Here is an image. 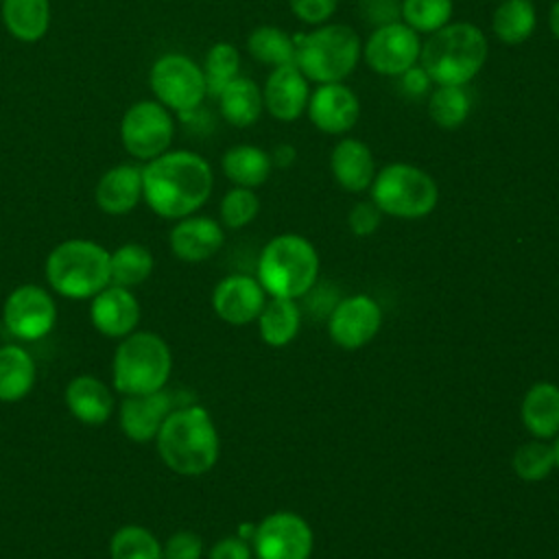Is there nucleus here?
I'll list each match as a JSON object with an SVG mask.
<instances>
[{"mask_svg":"<svg viewBox=\"0 0 559 559\" xmlns=\"http://www.w3.org/2000/svg\"><path fill=\"white\" fill-rule=\"evenodd\" d=\"M489 55L487 35L472 22H448L421 41L419 66L432 85L472 83Z\"/></svg>","mask_w":559,"mask_h":559,"instance_id":"nucleus-3","label":"nucleus"},{"mask_svg":"<svg viewBox=\"0 0 559 559\" xmlns=\"http://www.w3.org/2000/svg\"><path fill=\"white\" fill-rule=\"evenodd\" d=\"M266 304V290L251 275H227L212 293V308L229 325H247L255 321Z\"/></svg>","mask_w":559,"mask_h":559,"instance_id":"nucleus-18","label":"nucleus"},{"mask_svg":"<svg viewBox=\"0 0 559 559\" xmlns=\"http://www.w3.org/2000/svg\"><path fill=\"white\" fill-rule=\"evenodd\" d=\"M310 92V81L295 63L271 68L262 85L264 111L277 122H295L306 114Z\"/></svg>","mask_w":559,"mask_h":559,"instance_id":"nucleus-17","label":"nucleus"},{"mask_svg":"<svg viewBox=\"0 0 559 559\" xmlns=\"http://www.w3.org/2000/svg\"><path fill=\"white\" fill-rule=\"evenodd\" d=\"M0 2H2V0H0Z\"/></svg>","mask_w":559,"mask_h":559,"instance_id":"nucleus-48","label":"nucleus"},{"mask_svg":"<svg viewBox=\"0 0 559 559\" xmlns=\"http://www.w3.org/2000/svg\"><path fill=\"white\" fill-rule=\"evenodd\" d=\"M454 0H400V20L419 35H432L452 22Z\"/></svg>","mask_w":559,"mask_h":559,"instance_id":"nucleus-34","label":"nucleus"},{"mask_svg":"<svg viewBox=\"0 0 559 559\" xmlns=\"http://www.w3.org/2000/svg\"><path fill=\"white\" fill-rule=\"evenodd\" d=\"M63 402L72 417L87 426L105 424L114 413V395L96 376H76L68 382Z\"/></svg>","mask_w":559,"mask_h":559,"instance_id":"nucleus-23","label":"nucleus"},{"mask_svg":"<svg viewBox=\"0 0 559 559\" xmlns=\"http://www.w3.org/2000/svg\"><path fill=\"white\" fill-rule=\"evenodd\" d=\"M214 170L188 148H168L142 166V201L162 218L179 221L197 214L210 199Z\"/></svg>","mask_w":559,"mask_h":559,"instance_id":"nucleus-1","label":"nucleus"},{"mask_svg":"<svg viewBox=\"0 0 559 559\" xmlns=\"http://www.w3.org/2000/svg\"><path fill=\"white\" fill-rule=\"evenodd\" d=\"M537 26V9L533 0H500L491 15V33L507 46L531 39Z\"/></svg>","mask_w":559,"mask_h":559,"instance_id":"nucleus-28","label":"nucleus"},{"mask_svg":"<svg viewBox=\"0 0 559 559\" xmlns=\"http://www.w3.org/2000/svg\"><path fill=\"white\" fill-rule=\"evenodd\" d=\"M362 61V39L349 24L325 22L297 37L295 66L310 83H341Z\"/></svg>","mask_w":559,"mask_h":559,"instance_id":"nucleus-5","label":"nucleus"},{"mask_svg":"<svg viewBox=\"0 0 559 559\" xmlns=\"http://www.w3.org/2000/svg\"><path fill=\"white\" fill-rule=\"evenodd\" d=\"M148 87L155 100L181 118L194 114L207 96L201 63L183 52L159 55L148 72Z\"/></svg>","mask_w":559,"mask_h":559,"instance_id":"nucleus-9","label":"nucleus"},{"mask_svg":"<svg viewBox=\"0 0 559 559\" xmlns=\"http://www.w3.org/2000/svg\"><path fill=\"white\" fill-rule=\"evenodd\" d=\"M260 212V199L251 188L234 186L229 188L218 205L221 225L229 229H242L247 227Z\"/></svg>","mask_w":559,"mask_h":559,"instance_id":"nucleus-38","label":"nucleus"},{"mask_svg":"<svg viewBox=\"0 0 559 559\" xmlns=\"http://www.w3.org/2000/svg\"><path fill=\"white\" fill-rule=\"evenodd\" d=\"M552 450H555V467L559 469V435L555 437V443H552Z\"/></svg>","mask_w":559,"mask_h":559,"instance_id":"nucleus-47","label":"nucleus"},{"mask_svg":"<svg viewBox=\"0 0 559 559\" xmlns=\"http://www.w3.org/2000/svg\"><path fill=\"white\" fill-rule=\"evenodd\" d=\"M382 325V310L369 295H352L338 299L328 317L330 338L343 349L365 347L376 338Z\"/></svg>","mask_w":559,"mask_h":559,"instance_id":"nucleus-14","label":"nucleus"},{"mask_svg":"<svg viewBox=\"0 0 559 559\" xmlns=\"http://www.w3.org/2000/svg\"><path fill=\"white\" fill-rule=\"evenodd\" d=\"M308 120L325 135H345L360 118L358 94L341 83H321L310 92Z\"/></svg>","mask_w":559,"mask_h":559,"instance_id":"nucleus-15","label":"nucleus"},{"mask_svg":"<svg viewBox=\"0 0 559 559\" xmlns=\"http://www.w3.org/2000/svg\"><path fill=\"white\" fill-rule=\"evenodd\" d=\"M175 131V114L155 98L135 100L120 120L122 148L144 164L170 148Z\"/></svg>","mask_w":559,"mask_h":559,"instance_id":"nucleus-10","label":"nucleus"},{"mask_svg":"<svg viewBox=\"0 0 559 559\" xmlns=\"http://www.w3.org/2000/svg\"><path fill=\"white\" fill-rule=\"evenodd\" d=\"M7 330L22 341L44 338L57 321L52 295L37 284H22L9 293L2 306Z\"/></svg>","mask_w":559,"mask_h":559,"instance_id":"nucleus-13","label":"nucleus"},{"mask_svg":"<svg viewBox=\"0 0 559 559\" xmlns=\"http://www.w3.org/2000/svg\"><path fill=\"white\" fill-rule=\"evenodd\" d=\"M511 465L513 472L526 483L544 480L555 469V450L544 439L526 441L515 450Z\"/></svg>","mask_w":559,"mask_h":559,"instance_id":"nucleus-37","label":"nucleus"},{"mask_svg":"<svg viewBox=\"0 0 559 559\" xmlns=\"http://www.w3.org/2000/svg\"><path fill=\"white\" fill-rule=\"evenodd\" d=\"M288 9L299 22L319 26L334 17L338 9V0H288Z\"/></svg>","mask_w":559,"mask_h":559,"instance_id":"nucleus-39","label":"nucleus"},{"mask_svg":"<svg viewBox=\"0 0 559 559\" xmlns=\"http://www.w3.org/2000/svg\"><path fill=\"white\" fill-rule=\"evenodd\" d=\"M548 26H550L552 37L559 41V0H555L548 11Z\"/></svg>","mask_w":559,"mask_h":559,"instance_id":"nucleus-45","label":"nucleus"},{"mask_svg":"<svg viewBox=\"0 0 559 559\" xmlns=\"http://www.w3.org/2000/svg\"><path fill=\"white\" fill-rule=\"evenodd\" d=\"M181 404H177V395L173 391L159 389L142 395H124L118 408L120 430L127 439L135 443L153 441L166 421V417Z\"/></svg>","mask_w":559,"mask_h":559,"instance_id":"nucleus-16","label":"nucleus"},{"mask_svg":"<svg viewBox=\"0 0 559 559\" xmlns=\"http://www.w3.org/2000/svg\"><path fill=\"white\" fill-rule=\"evenodd\" d=\"M140 314L138 297L124 286L109 284L92 297L90 319L103 336L124 338L140 323Z\"/></svg>","mask_w":559,"mask_h":559,"instance_id":"nucleus-19","label":"nucleus"},{"mask_svg":"<svg viewBox=\"0 0 559 559\" xmlns=\"http://www.w3.org/2000/svg\"><path fill=\"white\" fill-rule=\"evenodd\" d=\"M380 218H382V212L373 205V201H358L356 205H352L347 214V225L354 236L365 238L380 227Z\"/></svg>","mask_w":559,"mask_h":559,"instance_id":"nucleus-41","label":"nucleus"},{"mask_svg":"<svg viewBox=\"0 0 559 559\" xmlns=\"http://www.w3.org/2000/svg\"><path fill=\"white\" fill-rule=\"evenodd\" d=\"M216 98L223 120L236 129H247L255 124L264 111L262 87L249 76L238 74L221 90Z\"/></svg>","mask_w":559,"mask_h":559,"instance_id":"nucleus-25","label":"nucleus"},{"mask_svg":"<svg viewBox=\"0 0 559 559\" xmlns=\"http://www.w3.org/2000/svg\"><path fill=\"white\" fill-rule=\"evenodd\" d=\"M48 286L68 299H92L109 277V251L94 240L70 238L59 242L44 264Z\"/></svg>","mask_w":559,"mask_h":559,"instance_id":"nucleus-6","label":"nucleus"},{"mask_svg":"<svg viewBox=\"0 0 559 559\" xmlns=\"http://www.w3.org/2000/svg\"><path fill=\"white\" fill-rule=\"evenodd\" d=\"M173 371V356L166 341L155 332L127 334L111 362L114 389L122 395L153 393L166 386Z\"/></svg>","mask_w":559,"mask_h":559,"instance_id":"nucleus-7","label":"nucleus"},{"mask_svg":"<svg viewBox=\"0 0 559 559\" xmlns=\"http://www.w3.org/2000/svg\"><path fill=\"white\" fill-rule=\"evenodd\" d=\"M94 201L100 212L122 216L142 201V166L116 164L100 175L94 188Z\"/></svg>","mask_w":559,"mask_h":559,"instance_id":"nucleus-22","label":"nucleus"},{"mask_svg":"<svg viewBox=\"0 0 559 559\" xmlns=\"http://www.w3.org/2000/svg\"><path fill=\"white\" fill-rule=\"evenodd\" d=\"M330 173L343 190L365 192L378 173L373 151L358 138H341L330 153Z\"/></svg>","mask_w":559,"mask_h":559,"instance_id":"nucleus-21","label":"nucleus"},{"mask_svg":"<svg viewBox=\"0 0 559 559\" xmlns=\"http://www.w3.org/2000/svg\"><path fill=\"white\" fill-rule=\"evenodd\" d=\"M35 386V360L20 345L0 347V402H20Z\"/></svg>","mask_w":559,"mask_h":559,"instance_id":"nucleus-29","label":"nucleus"},{"mask_svg":"<svg viewBox=\"0 0 559 559\" xmlns=\"http://www.w3.org/2000/svg\"><path fill=\"white\" fill-rule=\"evenodd\" d=\"M312 528L293 511H275L266 515L253 535L255 559H308L312 552Z\"/></svg>","mask_w":559,"mask_h":559,"instance_id":"nucleus-12","label":"nucleus"},{"mask_svg":"<svg viewBox=\"0 0 559 559\" xmlns=\"http://www.w3.org/2000/svg\"><path fill=\"white\" fill-rule=\"evenodd\" d=\"M221 170L234 186L255 190L271 177V153L255 144H234L223 153Z\"/></svg>","mask_w":559,"mask_h":559,"instance_id":"nucleus-27","label":"nucleus"},{"mask_svg":"<svg viewBox=\"0 0 559 559\" xmlns=\"http://www.w3.org/2000/svg\"><path fill=\"white\" fill-rule=\"evenodd\" d=\"M155 260L153 253L140 242L120 245L116 251H109V277L111 284L131 288L142 284L153 273Z\"/></svg>","mask_w":559,"mask_h":559,"instance_id":"nucleus-33","label":"nucleus"},{"mask_svg":"<svg viewBox=\"0 0 559 559\" xmlns=\"http://www.w3.org/2000/svg\"><path fill=\"white\" fill-rule=\"evenodd\" d=\"M522 424L535 439L559 435V386L552 382L533 384L522 400Z\"/></svg>","mask_w":559,"mask_h":559,"instance_id":"nucleus-26","label":"nucleus"},{"mask_svg":"<svg viewBox=\"0 0 559 559\" xmlns=\"http://www.w3.org/2000/svg\"><path fill=\"white\" fill-rule=\"evenodd\" d=\"M0 17L13 39L35 44L44 39L50 28L52 7L50 0H2Z\"/></svg>","mask_w":559,"mask_h":559,"instance_id":"nucleus-24","label":"nucleus"},{"mask_svg":"<svg viewBox=\"0 0 559 559\" xmlns=\"http://www.w3.org/2000/svg\"><path fill=\"white\" fill-rule=\"evenodd\" d=\"M295 159H297V148H295L293 144H288V142L277 144V146L271 151V162H273V166L288 168V166L295 164Z\"/></svg>","mask_w":559,"mask_h":559,"instance_id":"nucleus-44","label":"nucleus"},{"mask_svg":"<svg viewBox=\"0 0 559 559\" xmlns=\"http://www.w3.org/2000/svg\"><path fill=\"white\" fill-rule=\"evenodd\" d=\"M223 225L216 218L203 214H190L179 218L168 234L173 255L183 262H203L212 258L223 247Z\"/></svg>","mask_w":559,"mask_h":559,"instance_id":"nucleus-20","label":"nucleus"},{"mask_svg":"<svg viewBox=\"0 0 559 559\" xmlns=\"http://www.w3.org/2000/svg\"><path fill=\"white\" fill-rule=\"evenodd\" d=\"M201 68L207 85V96L216 98L221 90L240 74V52L229 41H216L207 48Z\"/></svg>","mask_w":559,"mask_h":559,"instance_id":"nucleus-35","label":"nucleus"},{"mask_svg":"<svg viewBox=\"0 0 559 559\" xmlns=\"http://www.w3.org/2000/svg\"><path fill=\"white\" fill-rule=\"evenodd\" d=\"M373 205L393 218L415 221L428 216L439 203L435 177L408 162L382 166L369 188Z\"/></svg>","mask_w":559,"mask_h":559,"instance_id":"nucleus-8","label":"nucleus"},{"mask_svg":"<svg viewBox=\"0 0 559 559\" xmlns=\"http://www.w3.org/2000/svg\"><path fill=\"white\" fill-rule=\"evenodd\" d=\"M255 526H258V524H253V522L240 524V526H238V537L251 544V542H253V535H255Z\"/></svg>","mask_w":559,"mask_h":559,"instance_id":"nucleus-46","label":"nucleus"},{"mask_svg":"<svg viewBox=\"0 0 559 559\" xmlns=\"http://www.w3.org/2000/svg\"><path fill=\"white\" fill-rule=\"evenodd\" d=\"M400 81H402L404 92L411 94V96H421V94H426L428 87L432 85L430 79H428V74L421 70L419 63L413 66L411 70H406V72L400 76Z\"/></svg>","mask_w":559,"mask_h":559,"instance_id":"nucleus-43","label":"nucleus"},{"mask_svg":"<svg viewBox=\"0 0 559 559\" xmlns=\"http://www.w3.org/2000/svg\"><path fill=\"white\" fill-rule=\"evenodd\" d=\"M258 321L260 338L271 347H284L288 345L301 325V308L295 299H282L271 297L266 299Z\"/></svg>","mask_w":559,"mask_h":559,"instance_id":"nucleus-30","label":"nucleus"},{"mask_svg":"<svg viewBox=\"0 0 559 559\" xmlns=\"http://www.w3.org/2000/svg\"><path fill=\"white\" fill-rule=\"evenodd\" d=\"M111 559H164L159 539L144 526H120L109 542Z\"/></svg>","mask_w":559,"mask_h":559,"instance_id":"nucleus-36","label":"nucleus"},{"mask_svg":"<svg viewBox=\"0 0 559 559\" xmlns=\"http://www.w3.org/2000/svg\"><path fill=\"white\" fill-rule=\"evenodd\" d=\"M210 559H253V548L249 542L236 537H223L210 550Z\"/></svg>","mask_w":559,"mask_h":559,"instance_id":"nucleus-42","label":"nucleus"},{"mask_svg":"<svg viewBox=\"0 0 559 559\" xmlns=\"http://www.w3.org/2000/svg\"><path fill=\"white\" fill-rule=\"evenodd\" d=\"M472 111V98L463 85H435L428 94V116L445 131L463 127Z\"/></svg>","mask_w":559,"mask_h":559,"instance_id":"nucleus-32","label":"nucleus"},{"mask_svg":"<svg viewBox=\"0 0 559 559\" xmlns=\"http://www.w3.org/2000/svg\"><path fill=\"white\" fill-rule=\"evenodd\" d=\"M203 539L192 531H177L162 544L164 559H201Z\"/></svg>","mask_w":559,"mask_h":559,"instance_id":"nucleus-40","label":"nucleus"},{"mask_svg":"<svg viewBox=\"0 0 559 559\" xmlns=\"http://www.w3.org/2000/svg\"><path fill=\"white\" fill-rule=\"evenodd\" d=\"M247 52L269 68L290 66L297 59V37L280 26L262 24L247 35Z\"/></svg>","mask_w":559,"mask_h":559,"instance_id":"nucleus-31","label":"nucleus"},{"mask_svg":"<svg viewBox=\"0 0 559 559\" xmlns=\"http://www.w3.org/2000/svg\"><path fill=\"white\" fill-rule=\"evenodd\" d=\"M155 443L164 465L181 476L210 472L221 452L218 432L210 413L192 402L177 406L166 417Z\"/></svg>","mask_w":559,"mask_h":559,"instance_id":"nucleus-2","label":"nucleus"},{"mask_svg":"<svg viewBox=\"0 0 559 559\" xmlns=\"http://www.w3.org/2000/svg\"><path fill=\"white\" fill-rule=\"evenodd\" d=\"M319 280V253L299 234L271 238L258 258V282L271 297L299 299Z\"/></svg>","mask_w":559,"mask_h":559,"instance_id":"nucleus-4","label":"nucleus"},{"mask_svg":"<svg viewBox=\"0 0 559 559\" xmlns=\"http://www.w3.org/2000/svg\"><path fill=\"white\" fill-rule=\"evenodd\" d=\"M421 35L402 20L378 24L362 41V61L380 76L400 79L419 63Z\"/></svg>","mask_w":559,"mask_h":559,"instance_id":"nucleus-11","label":"nucleus"}]
</instances>
